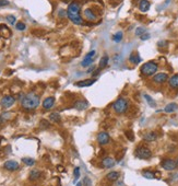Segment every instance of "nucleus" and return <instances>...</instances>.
<instances>
[{
  "label": "nucleus",
  "mask_w": 178,
  "mask_h": 186,
  "mask_svg": "<svg viewBox=\"0 0 178 186\" xmlns=\"http://www.w3.org/2000/svg\"><path fill=\"white\" fill-rule=\"evenodd\" d=\"M80 11H81V5L78 1H73L68 5V9H67V16L73 24L77 25H81L83 23V19H82L81 14H80Z\"/></svg>",
  "instance_id": "nucleus-1"
},
{
  "label": "nucleus",
  "mask_w": 178,
  "mask_h": 186,
  "mask_svg": "<svg viewBox=\"0 0 178 186\" xmlns=\"http://www.w3.org/2000/svg\"><path fill=\"white\" fill-rule=\"evenodd\" d=\"M41 103V97L34 92L26 93L25 95L21 97V106L26 111H32L38 108Z\"/></svg>",
  "instance_id": "nucleus-2"
},
{
  "label": "nucleus",
  "mask_w": 178,
  "mask_h": 186,
  "mask_svg": "<svg viewBox=\"0 0 178 186\" xmlns=\"http://www.w3.org/2000/svg\"><path fill=\"white\" fill-rule=\"evenodd\" d=\"M129 108V102L128 100L125 99V97H119L113 103V111L116 113V114H125L127 112Z\"/></svg>",
  "instance_id": "nucleus-3"
},
{
  "label": "nucleus",
  "mask_w": 178,
  "mask_h": 186,
  "mask_svg": "<svg viewBox=\"0 0 178 186\" xmlns=\"http://www.w3.org/2000/svg\"><path fill=\"white\" fill-rule=\"evenodd\" d=\"M157 69H158V66H157L156 63H154V61H148V63L142 65L140 72L144 77H151L156 74Z\"/></svg>",
  "instance_id": "nucleus-4"
},
{
  "label": "nucleus",
  "mask_w": 178,
  "mask_h": 186,
  "mask_svg": "<svg viewBox=\"0 0 178 186\" xmlns=\"http://www.w3.org/2000/svg\"><path fill=\"white\" fill-rule=\"evenodd\" d=\"M134 155H136L137 158L139 159H142V160H148L150 158L152 157V152L149 148L147 147H143V146H140L136 149L134 151Z\"/></svg>",
  "instance_id": "nucleus-5"
},
{
  "label": "nucleus",
  "mask_w": 178,
  "mask_h": 186,
  "mask_svg": "<svg viewBox=\"0 0 178 186\" xmlns=\"http://www.w3.org/2000/svg\"><path fill=\"white\" fill-rule=\"evenodd\" d=\"M161 166L166 171H174L176 168H177V163H176L175 160L168 158V159H164V160H162V162H161Z\"/></svg>",
  "instance_id": "nucleus-6"
},
{
  "label": "nucleus",
  "mask_w": 178,
  "mask_h": 186,
  "mask_svg": "<svg viewBox=\"0 0 178 186\" xmlns=\"http://www.w3.org/2000/svg\"><path fill=\"white\" fill-rule=\"evenodd\" d=\"M95 54H96V52H95V50H91V52H89L87 55H85V57H84V59L82 60V63H81V66L83 67V68H87V67H89V66L93 63Z\"/></svg>",
  "instance_id": "nucleus-7"
},
{
  "label": "nucleus",
  "mask_w": 178,
  "mask_h": 186,
  "mask_svg": "<svg viewBox=\"0 0 178 186\" xmlns=\"http://www.w3.org/2000/svg\"><path fill=\"white\" fill-rule=\"evenodd\" d=\"M1 106L3 108H11L14 103H16V97H12V95H5L1 99Z\"/></svg>",
  "instance_id": "nucleus-8"
},
{
  "label": "nucleus",
  "mask_w": 178,
  "mask_h": 186,
  "mask_svg": "<svg viewBox=\"0 0 178 186\" xmlns=\"http://www.w3.org/2000/svg\"><path fill=\"white\" fill-rule=\"evenodd\" d=\"M109 139L110 137L107 131H101V133H98V135H97V142H98V144H101V146L107 144L108 142H109Z\"/></svg>",
  "instance_id": "nucleus-9"
},
{
  "label": "nucleus",
  "mask_w": 178,
  "mask_h": 186,
  "mask_svg": "<svg viewBox=\"0 0 178 186\" xmlns=\"http://www.w3.org/2000/svg\"><path fill=\"white\" fill-rule=\"evenodd\" d=\"M168 80V75L165 72H160V74H155L153 76V82L157 84H162Z\"/></svg>",
  "instance_id": "nucleus-10"
},
{
  "label": "nucleus",
  "mask_w": 178,
  "mask_h": 186,
  "mask_svg": "<svg viewBox=\"0 0 178 186\" xmlns=\"http://www.w3.org/2000/svg\"><path fill=\"white\" fill-rule=\"evenodd\" d=\"M83 16H84V19L85 20H87V21H96V19H97V16H96V13L93 11V9L91 8H87L85 10L83 11Z\"/></svg>",
  "instance_id": "nucleus-11"
},
{
  "label": "nucleus",
  "mask_w": 178,
  "mask_h": 186,
  "mask_svg": "<svg viewBox=\"0 0 178 186\" xmlns=\"http://www.w3.org/2000/svg\"><path fill=\"white\" fill-rule=\"evenodd\" d=\"M96 82V79H85V80H81V81L76 82V86L79 88H85V87H91Z\"/></svg>",
  "instance_id": "nucleus-12"
},
{
  "label": "nucleus",
  "mask_w": 178,
  "mask_h": 186,
  "mask_svg": "<svg viewBox=\"0 0 178 186\" xmlns=\"http://www.w3.org/2000/svg\"><path fill=\"white\" fill-rule=\"evenodd\" d=\"M55 97H46V99L43 101V108L44 110H50V108L55 105Z\"/></svg>",
  "instance_id": "nucleus-13"
},
{
  "label": "nucleus",
  "mask_w": 178,
  "mask_h": 186,
  "mask_svg": "<svg viewBox=\"0 0 178 186\" xmlns=\"http://www.w3.org/2000/svg\"><path fill=\"white\" fill-rule=\"evenodd\" d=\"M5 169L8 171H11V172L16 171L19 169V163L14 160H9L5 163Z\"/></svg>",
  "instance_id": "nucleus-14"
},
{
  "label": "nucleus",
  "mask_w": 178,
  "mask_h": 186,
  "mask_svg": "<svg viewBox=\"0 0 178 186\" xmlns=\"http://www.w3.org/2000/svg\"><path fill=\"white\" fill-rule=\"evenodd\" d=\"M168 87L173 90L178 89V74L174 75L168 79Z\"/></svg>",
  "instance_id": "nucleus-15"
},
{
  "label": "nucleus",
  "mask_w": 178,
  "mask_h": 186,
  "mask_svg": "<svg viewBox=\"0 0 178 186\" xmlns=\"http://www.w3.org/2000/svg\"><path fill=\"white\" fill-rule=\"evenodd\" d=\"M116 164V161L114 160L113 158H110V157H107V158H104L102 160V165L104 166L105 169H110V168H113L114 165Z\"/></svg>",
  "instance_id": "nucleus-16"
},
{
  "label": "nucleus",
  "mask_w": 178,
  "mask_h": 186,
  "mask_svg": "<svg viewBox=\"0 0 178 186\" xmlns=\"http://www.w3.org/2000/svg\"><path fill=\"white\" fill-rule=\"evenodd\" d=\"M89 108V103L87 101H84V100H79L74 103V108L78 111H84L85 108Z\"/></svg>",
  "instance_id": "nucleus-17"
},
{
  "label": "nucleus",
  "mask_w": 178,
  "mask_h": 186,
  "mask_svg": "<svg viewBox=\"0 0 178 186\" xmlns=\"http://www.w3.org/2000/svg\"><path fill=\"white\" fill-rule=\"evenodd\" d=\"M143 139L148 142L155 141V140L157 139V134L155 133V131H149V133H147V134H144Z\"/></svg>",
  "instance_id": "nucleus-18"
},
{
  "label": "nucleus",
  "mask_w": 178,
  "mask_h": 186,
  "mask_svg": "<svg viewBox=\"0 0 178 186\" xmlns=\"http://www.w3.org/2000/svg\"><path fill=\"white\" fill-rule=\"evenodd\" d=\"M129 61H130L132 65H139L140 61H141V57L138 53H132L130 56H129Z\"/></svg>",
  "instance_id": "nucleus-19"
},
{
  "label": "nucleus",
  "mask_w": 178,
  "mask_h": 186,
  "mask_svg": "<svg viewBox=\"0 0 178 186\" xmlns=\"http://www.w3.org/2000/svg\"><path fill=\"white\" fill-rule=\"evenodd\" d=\"M119 176H120L119 172H117V171H112V172H109V173L106 175V178H107L109 182H116L118 178H119Z\"/></svg>",
  "instance_id": "nucleus-20"
},
{
  "label": "nucleus",
  "mask_w": 178,
  "mask_h": 186,
  "mask_svg": "<svg viewBox=\"0 0 178 186\" xmlns=\"http://www.w3.org/2000/svg\"><path fill=\"white\" fill-rule=\"evenodd\" d=\"M150 9V2L148 0H141L139 3V10L141 12H147Z\"/></svg>",
  "instance_id": "nucleus-21"
},
{
  "label": "nucleus",
  "mask_w": 178,
  "mask_h": 186,
  "mask_svg": "<svg viewBox=\"0 0 178 186\" xmlns=\"http://www.w3.org/2000/svg\"><path fill=\"white\" fill-rule=\"evenodd\" d=\"M0 35H1L3 38H8V37H10L11 32L5 25H0Z\"/></svg>",
  "instance_id": "nucleus-22"
},
{
  "label": "nucleus",
  "mask_w": 178,
  "mask_h": 186,
  "mask_svg": "<svg viewBox=\"0 0 178 186\" xmlns=\"http://www.w3.org/2000/svg\"><path fill=\"white\" fill-rule=\"evenodd\" d=\"M178 108V105L176 103H168L164 108V112L165 113H174L175 111H177Z\"/></svg>",
  "instance_id": "nucleus-23"
},
{
  "label": "nucleus",
  "mask_w": 178,
  "mask_h": 186,
  "mask_svg": "<svg viewBox=\"0 0 178 186\" xmlns=\"http://www.w3.org/2000/svg\"><path fill=\"white\" fill-rule=\"evenodd\" d=\"M48 118H49V121L52 122V123H59V122H60V119H61L60 115H59V113H56V112L49 114V117H48Z\"/></svg>",
  "instance_id": "nucleus-24"
},
{
  "label": "nucleus",
  "mask_w": 178,
  "mask_h": 186,
  "mask_svg": "<svg viewBox=\"0 0 178 186\" xmlns=\"http://www.w3.org/2000/svg\"><path fill=\"white\" fill-rule=\"evenodd\" d=\"M39 177H41V172L37 170L31 171V173H30V180L31 181H37Z\"/></svg>",
  "instance_id": "nucleus-25"
},
{
  "label": "nucleus",
  "mask_w": 178,
  "mask_h": 186,
  "mask_svg": "<svg viewBox=\"0 0 178 186\" xmlns=\"http://www.w3.org/2000/svg\"><path fill=\"white\" fill-rule=\"evenodd\" d=\"M123 33L121 31H118L113 35V41L115 43H120L121 41H123Z\"/></svg>",
  "instance_id": "nucleus-26"
},
{
  "label": "nucleus",
  "mask_w": 178,
  "mask_h": 186,
  "mask_svg": "<svg viewBox=\"0 0 178 186\" xmlns=\"http://www.w3.org/2000/svg\"><path fill=\"white\" fill-rule=\"evenodd\" d=\"M108 61H109V57L108 56H104L102 57V59L100 60V68L103 69V68H106L108 65Z\"/></svg>",
  "instance_id": "nucleus-27"
},
{
  "label": "nucleus",
  "mask_w": 178,
  "mask_h": 186,
  "mask_svg": "<svg viewBox=\"0 0 178 186\" xmlns=\"http://www.w3.org/2000/svg\"><path fill=\"white\" fill-rule=\"evenodd\" d=\"M22 162L25 165H27V166H33V165L35 164V160L32 159V158H23V159H22Z\"/></svg>",
  "instance_id": "nucleus-28"
},
{
  "label": "nucleus",
  "mask_w": 178,
  "mask_h": 186,
  "mask_svg": "<svg viewBox=\"0 0 178 186\" xmlns=\"http://www.w3.org/2000/svg\"><path fill=\"white\" fill-rule=\"evenodd\" d=\"M142 175L145 178H148V180H153V178H155V174L152 171H143Z\"/></svg>",
  "instance_id": "nucleus-29"
},
{
  "label": "nucleus",
  "mask_w": 178,
  "mask_h": 186,
  "mask_svg": "<svg viewBox=\"0 0 178 186\" xmlns=\"http://www.w3.org/2000/svg\"><path fill=\"white\" fill-rule=\"evenodd\" d=\"M143 97H144V99H145V101L148 102V104H149L151 108H155V105L156 104H155V101L152 99V97H150L149 94H144Z\"/></svg>",
  "instance_id": "nucleus-30"
},
{
  "label": "nucleus",
  "mask_w": 178,
  "mask_h": 186,
  "mask_svg": "<svg viewBox=\"0 0 178 186\" xmlns=\"http://www.w3.org/2000/svg\"><path fill=\"white\" fill-rule=\"evenodd\" d=\"M39 125H41V128H44V129L49 128V127H50V124H49V122H48L47 119H42V121H41V123H39Z\"/></svg>",
  "instance_id": "nucleus-31"
},
{
  "label": "nucleus",
  "mask_w": 178,
  "mask_h": 186,
  "mask_svg": "<svg viewBox=\"0 0 178 186\" xmlns=\"http://www.w3.org/2000/svg\"><path fill=\"white\" fill-rule=\"evenodd\" d=\"M73 175H74V184H76V182L78 181L79 177H80V168H78V166H77V168L74 169Z\"/></svg>",
  "instance_id": "nucleus-32"
},
{
  "label": "nucleus",
  "mask_w": 178,
  "mask_h": 186,
  "mask_svg": "<svg viewBox=\"0 0 178 186\" xmlns=\"http://www.w3.org/2000/svg\"><path fill=\"white\" fill-rule=\"evenodd\" d=\"M16 30H19V31H24L26 26L23 22H18V23H16Z\"/></svg>",
  "instance_id": "nucleus-33"
},
{
  "label": "nucleus",
  "mask_w": 178,
  "mask_h": 186,
  "mask_svg": "<svg viewBox=\"0 0 178 186\" xmlns=\"http://www.w3.org/2000/svg\"><path fill=\"white\" fill-rule=\"evenodd\" d=\"M145 33V29L144 27H137L136 29V35L137 36H141Z\"/></svg>",
  "instance_id": "nucleus-34"
},
{
  "label": "nucleus",
  "mask_w": 178,
  "mask_h": 186,
  "mask_svg": "<svg viewBox=\"0 0 178 186\" xmlns=\"http://www.w3.org/2000/svg\"><path fill=\"white\" fill-rule=\"evenodd\" d=\"M5 20L8 21V23H10V24H14L16 23V16H7V18H5Z\"/></svg>",
  "instance_id": "nucleus-35"
},
{
  "label": "nucleus",
  "mask_w": 178,
  "mask_h": 186,
  "mask_svg": "<svg viewBox=\"0 0 178 186\" xmlns=\"http://www.w3.org/2000/svg\"><path fill=\"white\" fill-rule=\"evenodd\" d=\"M83 186H92V181L90 180V177H84Z\"/></svg>",
  "instance_id": "nucleus-36"
},
{
  "label": "nucleus",
  "mask_w": 178,
  "mask_h": 186,
  "mask_svg": "<svg viewBox=\"0 0 178 186\" xmlns=\"http://www.w3.org/2000/svg\"><path fill=\"white\" fill-rule=\"evenodd\" d=\"M126 135H127V137L129 138V140L134 141V134H132V131H131V130L126 131Z\"/></svg>",
  "instance_id": "nucleus-37"
},
{
  "label": "nucleus",
  "mask_w": 178,
  "mask_h": 186,
  "mask_svg": "<svg viewBox=\"0 0 178 186\" xmlns=\"http://www.w3.org/2000/svg\"><path fill=\"white\" fill-rule=\"evenodd\" d=\"M157 46L158 47H166L167 46V42L166 41H160V42L157 43Z\"/></svg>",
  "instance_id": "nucleus-38"
},
{
  "label": "nucleus",
  "mask_w": 178,
  "mask_h": 186,
  "mask_svg": "<svg viewBox=\"0 0 178 186\" xmlns=\"http://www.w3.org/2000/svg\"><path fill=\"white\" fill-rule=\"evenodd\" d=\"M140 38H141V41H147V39L150 38V34L145 32L143 35H141V36H140Z\"/></svg>",
  "instance_id": "nucleus-39"
},
{
  "label": "nucleus",
  "mask_w": 178,
  "mask_h": 186,
  "mask_svg": "<svg viewBox=\"0 0 178 186\" xmlns=\"http://www.w3.org/2000/svg\"><path fill=\"white\" fill-rule=\"evenodd\" d=\"M9 5V1L8 0H0V8H2L5 5Z\"/></svg>",
  "instance_id": "nucleus-40"
},
{
  "label": "nucleus",
  "mask_w": 178,
  "mask_h": 186,
  "mask_svg": "<svg viewBox=\"0 0 178 186\" xmlns=\"http://www.w3.org/2000/svg\"><path fill=\"white\" fill-rule=\"evenodd\" d=\"M76 186H83V183H81V182H78V183L76 184Z\"/></svg>",
  "instance_id": "nucleus-41"
},
{
  "label": "nucleus",
  "mask_w": 178,
  "mask_h": 186,
  "mask_svg": "<svg viewBox=\"0 0 178 186\" xmlns=\"http://www.w3.org/2000/svg\"><path fill=\"white\" fill-rule=\"evenodd\" d=\"M63 1H66V2H69V1H71V0H63Z\"/></svg>",
  "instance_id": "nucleus-42"
},
{
  "label": "nucleus",
  "mask_w": 178,
  "mask_h": 186,
  "mask_svg": "<svg viewBox=\"0 0 178 186\" xmlns=\"http://www.w3.org/2000/svg\"><path fill=\"white\" fill-rule=\"evenodd\" d=\"M1 122H2V119H1V116H0V124H1Z\"/></svg>",
  "instance_id": "nucleus-43"
},
{
  "label": "nucleus",
  "mask_w": 178,
  "mask_h": 186,
  "mask_svg": "<svg viewBox=\"0 0 178 186\" xmlns=\"http://www.w3.org/2000/svg\"><path fill=\"white\" fill-rule=\"evenodd\" d=\"M176 163H177V168H178V159L176 160Z\"/></svg>",
  "instance_id": "nucleus-44"
},
{
  "label": "nucleus",
  "mask_w": 178,
  "mask_h": 186,
  "mask_svg": "<svg viewBox=\"0 0 178 186\" xmlns=\"http://www.w3.org/2000/svg\"><path fill=\"white\" fill-rule=\"evenodd\" d=\"M169 1H170V0H166V3H168Z\"/></svg>",
  "instance_id": "nucleus-45"
}]
</instances>
